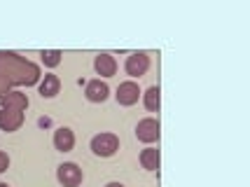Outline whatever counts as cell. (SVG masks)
<instances>
[{
	"mask_svg": "<svg viewBox=\"0 0 250 187\" xmlns=\"http://www.w3.org/2000/svg\"><path fill=\"white\" fill-rule=\"evenodd\" d=\"M54 145H56V150H61V152L73 150V145H75L73 131H70V129H59V131H56V136H54Z\"/></svg>",
	"mask_w": 250,
	"mask_h": 187,
	"instance_id": "cell-7",
	"label": "cell"
},
{
	"mask_svg": "<svg viewBox=\"0 0 250 187\" xmlns=\"http://www.w3.org/2000/svg\"><path fill=\"white\" fill-rule=\"evenodd\" d=\"M42 61L47 63V66H59V61H61V52H44Z\"/></svg>",
	"mask_w": 250,
	"mask_h": 187,
	"instance_id": "cell-12",
	"label": "cell"
},
{
	"mask_svg": "<svg viewBox=\"0 0 250 187\" xmlns=\"http://www.w3.org/2000/svg\"><path fill=\"white\" fill-rule=\"evenodd\" d=\"M96 70L101 75H115V61H112V56L110 54H98L96 56Z\"/></svg>",
	"mask_w": 250,
	"mask_h": 187,
	"instance_id": "cell-8",
	"label": "cell"
},
{
	"mask_svg": "<svg viewBox=\"0 0 250 187\" xmlns=\"http://www.w3.org/2000/svg\"><path fill=\"white\" fill-rule=\"evenodd\" d=\"M141 162H143V166H145L147 171H154V168H159V150H154V147H147V150H143Z\"/></svg>",
	"mask_w": 250,
	"mask_h": 187,
	"instance_id": "cell-9",
	"label": "cell"
},
{
	"mask_svg": "<svg viewBox=\"0 0 250 187\" xmlns=\"http://www.w3.org/2000/svg\"><path fill=\"white\" fill-rule=\"evenodd\" d=\"M56 91H59V80H56L54 75H47L44 82L40 84V94H42V96H54Z\"/></svg>",
	"mask_w": 250,
	"mask_h": 187,
	"instance_id": "cell-11",
	"label": "cell"
},
{
	"mask_svg": "<svg viewBox=\"0 0 250 187\" xmlns=\"http://www.w3.org/2000/svg\"><path fill=\"white\" fill-rule=\"evenodd\" d=\"M110 89L105 82H101V80H94V82H89L87 84V99L94 101V103H103V101L108 99Z\"/></svg>",
	"mask_w": 250,
	"mask_h": 187,
	"instance_id": "cell-6",
	"label": "cell"
},
{
	"mask_svg": "<svg viewBox=\"0 0 250 187\" xmlns=\"http://www.w3.org/2000/svg\"><path fill=\"white\" fill-rule=\"evenodd\" d=\"M59 180L65 187H77L80 180H82V171L75 164H61L59 166Z\"/></svg>",
	"mask_w": 250,
	"mask_h": 187,
	"instance_id": "cell-2",
	"label": "cell"
},
{
	"mask_svg": "<svg viewBox=\"0 0 250 187\" xmlns=\"http://www.w3.org/2000/svg\"><path fill=\"white\" fill-rule=\"evenodd\" d=\"M108 187H124V185H120V183H110Z\"/></svg>",
	"mask_w": 250,
	"mask_h": 187,
	"instance_id": "cell-13",
	"label": "cell"
},
{
	"mask_svg": "<svg viewBox=\"0 0 250 187\" xmlns=\"http://www.w3.org/2000/svg\"><path fill=\"white\" fill-rule=\"evenodd\" d=\"M136 136H138L141 141H145V143H152V141H157V138H159V122L143 120L141 124H138V129H136Z\"/></svg>",
	"mask_w": 250,
	"mask_h": 187,
	"instance_id": "cell-3",
	"label": "cell"
},
{
	"mask_svg": "<svg viewBox=\"0 0 250 187\" xmlns=\"http://www.w3.org/2000/svg\"><path fill=\"white\" fill-rule=\"evenodd\" d=\"M147 66H150V59H147V54H133L129 56V61H126V73H129L131 77H141L145 70H147Z\"/></svg>",
	"mask_w": 250,
	"mask_h": 187,
	"instance_id": "cell-4",
	"label": "cell"
},
{
	"mask_svg": "<svg viewBox=\"0 0 250 187\" xmlns=\"http://www.w3.org/2000/svg\"><path fill=\"white\" fill-rule=\"evenodd\" d=\"M145 105L150 112H157L159 110V87H150L147 94H145Z\"/></svg>",
	"mask_w": 250,
	"mask_h": 187,
	"instance_id": "cell-10",
	"label": "cell"
},
{
	"mask_svg": "<svg viewBox=\"0 0 250 187\" xmlns=\"http://www.w3.org/2000/svg\"><path fill=\"white\" fill-rule=\"evenodd\" d=\"M138 96H141V91H138V84H133V82H124L117 89V101L122 105H133Z\"/></svg>",
	"mask_w": 250,
	"mask_h": 187,
	"instance_id": "cell-5",
	"label": "cell"
},
{
	"mask_svg": "<svg viewBox=\"0 0 250 187\" xmlns=\"http://www.w3.org/2000/svg\"><path fill=\"white\" fill-rule=\"evenodd\" d=\"M91 150L98 157H110V154L117 152V138L110 136V133H101V136H96L91 141Z\"/></svg>",
	"mask_w": 250,
	"mask_h": 187,
	"instance_id": "cell-1",
	"label": "cell"
}]
</instances>
